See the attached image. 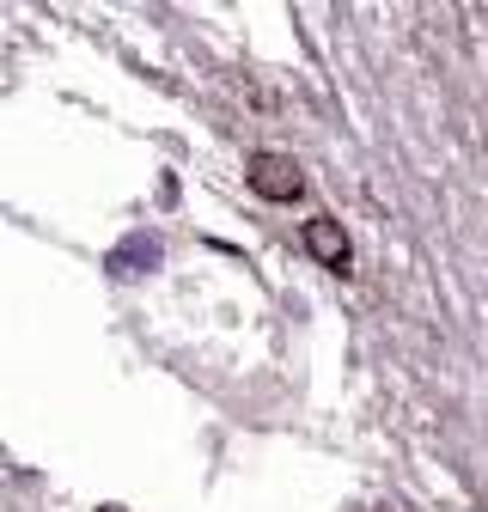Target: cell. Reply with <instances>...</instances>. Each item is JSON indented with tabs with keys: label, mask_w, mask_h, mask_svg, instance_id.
I'll return each mask as SVG.
<instances>
[{
	"label": "cell",
	"mask_w": 488,
	"mask_h": 512,
	"mask_svg": "<svg viewBox=\"0 0 488 512\" xmlns=\"http://www.w3.org/2000/svg\"><path fill=\"white\" fill-rule=\"evenodd\" d=\"M299 250L312 256L318 269H330V275H348L354 269V244H348L342 220H330V214H312V220L299 226Z\"/></svg>",
	"instance_id": "2"
},
{
	"label": "cell",
	"mask_w": 488,
	"mask_h": 512,
	"mask_svg": "<svg viewBox=\"0 0 488 512\" xmlns=\"http://www.w3.org/2000/svg\"><path fill=\"white\" fill-rule=\"evenodd\" d=\"M244 183H251L263 202H299V196H305V171H299L293 153H251Z\"/></svg>",
	"instance_id": "1"
},
{
	"label": "cell",
	"mask_w": 488,
	"mask_h": 512,
	"mask_svg": "<svg viewBox=\"0 0 488 512\" xmlns=\"http://www.w3.org/2000/svg\"><path fill=\"white\" fill-rule=\"evenodd\" d=\"M98 512H122V506H98Z\"/></svg>",
	"instance_id": "3"
}]
</instances>
